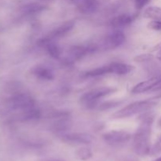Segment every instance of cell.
Masks as SVG:
<instances>
[{
	"instance_id": "cell-19",
	"label": "cell",
	"mask_w": 161,
	"mask_h": 161,
	"mask_svg": "<svg viewBox=\"0 0 161 161\" xmlns=\"http://www.w3.org/2000/svg\"><path fill=\"white\" fill-rule=\"evenodd\" d=\"M148 28L151 30L155 31H161V20H153L148 24Z\"/></svg>"
},
{
	"instance_id": "cell-15",
	"label": "cell",
	"mask_w": 161,
	"mask_h": 161,
	"mask_svg": "<svg viewBox=\"0 0 161 161\" xmlns=\"http://www.w3.org/2000/svg\"><path fill=\"white\" fill-rule=\"evenodd\" d=\"M75 156L80 160H87L93 157V153L90 148L83 146L75 151Z\"/></svg>"
},
{
	"instance_id": "cell-12",
	"label": "cell",
	"mask_w": 161,
	"mask_h": 161,
	"mask_svg": "<svg viewBox=\"0 0 161 161\" xmlns=\"http://www.w3.org/2000/svg\"><path fill=\"white\" fill-rule=\"evenodd\" d=\"M98 5V0H81L78 8L83 14H90L97 11Z\"/></svg>"
},
{
	"instance_id": "cell-6",
	"label": "cell",
	"mask_w": 161,
	"mask_h": 161,
	"mask_svg": "<svg viewBox=\"0 0 161 161\" xmlns=\"http://www.w3.org/2000/svg\"><path fill=\"white\" fill-rule=\"evenodd\" d=\"M74 25H75V23H74L73 21H72V20L64 22L63 25H61V26L57 28L56 29L53 30V31H51L48 36H47L44 39H42V42H43V43H46V42H50L52 39L63 37L64 36L67 35L68 33L73 28Z\"/></svg>"
},
{
	"instance_id": "cell-18",
	"label": "cell",
	"mask_w": 161,
	"mask_h": 161,
	"mask_svg": "<svg viewBox=\"0 0 161 161\" xmlns=\"http://www.w3.org/2000/svg\"><path fill=\"white\" fill-rule=\"evenodd\" d=\"M44 9V6L39 4H34L30 5L28 8H27V11L28 14H37V13L41 12Z\"/></svg>"
},
{
	"instance_id": "cell-16",
	"label": "cell",
	"mask_w": 161,
	"mask_h": 161,
	"mask_svg": "<svg viewBox=\"0 0 161 161\" xmlns=\"http://www.w3.org/2000/svg\"><path fill=\"white\" fill-rule=\"evenodd\" d=\"M45 44L46 47H47V53L51 58H55V59H58V58H60V56H61V50H60L58 45L51 42H47Z\"/></svg>"
},
{
	"instance_id": "cell-4",
	"label": "cell",
	"mask_w": 161,
	"mask_h": 161,
	"mask_svg": "<svg viewBox=\"0 0 161 161\" xmlns=\"http://www.w3.org/2000/svg\"><path fill=\"white\" fill-rule=\"evenodd\" d=\"M130 134L124 130H111L103 135V139L105 142L113 147L121 146L130 140Z\"/></svg>"
},
{
	"instance_id": "cell-8",
	"label": "cell",
	"mask_w": 161,
	"mask_h": 161,
	"mask_svg": "<svg viewBox=\"0 0 161 161\" xmlns=\"http://www.w3.org/2000/svg\"><path fill=\"white\" fill-rule=\"evenodd\" d=\"M126 36L123 31H115L106 36L105 39V45L108 48H116L125 42Z\"/></svg>"
},
{
	"instance_id": "cell-14",
	"label": "cell",
	"mask_w": 161,
	"mask_h": 161,
	"mask_svg": "<svg viewBox=\"0 0 161 161\" xmlns=\"http://www.w3.org/2000/svg\"><path fill=\"white\" fill-rule=\"evenodd\" d=\"M144 17L153 20H161V8L157 6H150L145 10Z\"/></svg>"
},
{
	"instance_id": "cell-22",
	"label": "cell",
	"mask_w": 161,
	"mask_h": 161,
	"mask_svg": "<svg viewBox=\"0 0 161 161\" xmlns=\"http://www.w3.org/2000/svg\"><path fill=\"white\" fill-rule=\"evenodd\" d=\"M149 1H150V0H135V6H136L137 9H142L146 4H148Z\"/></svg>"
},
{
	"instance_id": "cell-17",
	"label": "cell",
	"mask_w": 161,
	"mask_h": 161,
	"mask_svg": "<svg viewBox=\"0 0 161 161\" xmlns=\"http://www.w3.org/2000/svg\"><path fill=\"white\" fill-rule=\"evenodd\" d=\"M109 73L108 72V65L102 66V67H98L93 70L88 71L86 72L85 75L87 77H96V76H101V75H104L105 74Z\"/></svg>"
},
{
	"instance_id": "cell-1",
	"label": "cell",
	"mask_w": 161,
	"mask_h": 161,
	"mask_svg": "<svg viewBox=\"0 0 161 161\" xmlns=\"http://www.w3.org/2000/svg\"><path fill=\"white\" fill-rule=\"evenodd\" d=\"M153 118L147 116L142 119L134 135L133 148L137 155L145 157L150 153V135Z\"/></svg>"
},
{
	"instance_id": "cell-24",
	"label": "cell",
	"mask_w": 161,
	"mask_h": 161,
	"mask_svg": "<svg viewBox=\"0 0 161 161\" xmlns=\"http://www.w3.org/2000/svg\"><path fill=\"white\" fill-rule=\"evenodd\" d=\"M127 161H138L136 160V159H135V158H130V159H129L128 160H127Z\"/></svg>"
},
{
	"instance_id": "cell-26",
	"label": "cell",
	"mask_w": 161,
	"mask_h": 161,
	"mask_svg": "<svg viewBox=\"0 0 161 161\" xmlns=\"http://www.w3.org/2000/svg\"><path fill=\"white\" fill-rule=\"evenodd\" d=\"M154 161H161V157H159V158H157V160H155Z\"/></svg>"
},
{
	"instance_id": "cell-13",
	"label": "cell",
	"mask_w": 161,
	"mask_h": 161,
	"mask_svg": "<svg viewBox=\"0 0 161 161\" xmlns=\"http://www.w3.org/2000/svg\"><path fill=\"white\" fill-rule=\"evenodd\" d=\"M133 16L128 15V14H122V15L117 16L110 20V25L115 28H119V27L127 26L133 22Z\"/></svg>"
},
{
	"instance_id": "cell-10",
	"label": "cell",
	"mask_w": 161,
	"mask_h": 161,
	"mask_svg": "<svg viewBox=\"0 0 161 161\" xmlns=\"http://www.w3.org/2000/svg\"><path fill=\"white\" fill-rule=\"evenodd\" d=\"M94 49L93 47H81V46H75V47H72L69 50V60L72 61H77L83 58V56L88 53L89 52L93 51Z\"/></svg>"
},
{
	"instance_id": "cell-2",
	"label": "cell",
	"mask_w": 161,
	"mask_h": 161,
	"mask_svg": "<svg viewBox=\"0 0 161 161\" xmlns=\"http://www.w3.org/2000/svg\"><path fill=\"white\" fill-rule=\"evenodd\" d=\"M157 103V101L153 100V99L133 102V103L129 104L127 106L124 107L120 110L113 113V116L114 118H117V119L130 117V116H135L138 113H143V112L150 109L151 108L155 106Z\"/></svg>"
},
{
	"instance_id": "cell-7",
	"label": "cell",
	"mask_w": 161,
	"mask_h": 161,
	"mask_svg": "<svg viewBox=\"0 0 161 161\" xmlns=\"http://www.w3.org/2000/svg\"><path fill=\"white\" fill-rule=\"evenodd\" d=\"M161 83V75H157V76L152 77L146 81L141 82L135 85L131 90V93L133 94H141V93L146 92L149 90L155 88Z\"/></svg>"
},
{
	"instance_id": "cell-11",
	"label": "cell",
	"mask_w": 161,
	"mask_h": 161,
	"mask_svg": "<svg viewBox=\"0 0 161 161\" xmlns=\"http://www.w3.org/2000/svg\"><path fill=\"white\" fill-rule=\"evenodd\" d=\"M108 72L109 73L116 74V75H126L130 72L133 69V66L124 63L114 62L108 64Z\"/></svg>"
},
{
	"instance_id": "cell-9",
	"label": "cell",
	"mask_w": 161,
	"mask_h": 161,
	"mask_svg": "<svg viewBox=\"0 0 161 161\" xmlns=\"http://www.w3.org/2000/svg\"><path fill=\"white\" fill-rule=\"evenodd\" d=\"M31 72L36 78L42 81H50L54 79V73L52 69L41 64L33 68Z\"/></svg>"
},
{
	"instance_id": "cell-5",
	"label": "cell",
	"mask_w": 161,
	"mask_h": 161,
	"mask_svg": "<svg viewBox=\"0 0 161 161\" xmlns=\"http://www.w3.org/2000/svg\"><path fill=\"white\" fill-rule=\"evenodd\" d=\"M61 140L63 142L72 146L88 145L93 141V137L87 133H69L63 135Z\"/></svg>"
},
{
	"instance_id": "cell-23",
	"label": "cell",
	"mask_w": 161,
	"mask_h": 161,
	"mask_svg": "<svg viewBox=\"0 0 161 161\" xmlns=\"http://www.w3.org/2000/svg\"><path fill=\"white\" fill-rule=\"evenodd\" d=\"M157 59L159 60V61H161V48L160 49V50L158 51V53H157Z\"/></svg>"
},
{
	"instance_id": "cell-21",
	"label": "cell",
	"mask_w": 161,
	"mask_h": 161,
	"mask_svg": "<svg viewBox=\"0 0 161 161\" xmlns=\"http://www.w3.org/2000/svg\"><path fill=\"white\" fill-rule=\"evenodd\" d=\"M153 55L149 54V53H145V54H140L138 55L135 58V61H136L137 62H142V61H150L151 59H153Z\"/></svg>"
},
{
	"instance_id": "cell-3",
	"label": "cell",
	"mask_w": 161,
	"mask_h": 161,
	"mask_svg": "<svg viewBox=\"0 0 161 161\" xmlns=\"http://www.w3.org/2000/svg\"><path fill=\"white\" fill-rule=\"evenodd\" d=\"M116 91V88L108 87V86L95 88V89H93L91 91L84 93L80 97V102H81L82 105H85L86 108H92L97 105L99 99L113 94Z\"/></svg>"
},
{
	"instance_id": "cell-27",
	"label": "cell",
	"mask_w": 161,
	"mask_h": 161,
	"mask_svg": "<svg viewBox=\"0 0 161 161\" xmlns=\"http://www.w3.org/2000/svg\"><path fill=\"white\" fill-rule=\"evenodd\" d=\"M72 1H73V2H76V1H79V0H72Z\"/></svg>"
},
{
	"instance_id": "cell-25",
	"label": "cell",
	"mask_w": 161,
	"mask_h": 161,
	"mask_svg": "<svg viewBox=\"0 0 161 161\" xmlns=\"http://www.w3.org/2000/svg\"><path fill=\"white\" fill-rule=\"evenodd\" d=\"M48 161H65L64 160H58V159H57V160H48Z\"/></svg>"
},
{
	"instance_id": "cell-20",
	"label": "cell",
	"mask_w": 161,
	"mask_h": 161,
	"mask_svg": "<svg viewBox=\"0 0 161 161\" xmlns=\"http://www.w3.org/2000/svg\"><path fill=\"white\" fill-rule=\"evenodd\" d=\"M161 153V138H159L158 141L156 142V144L153 146L152 149H150V153L152 155H157V154Z\"/></svg>"
}]
</instances>
